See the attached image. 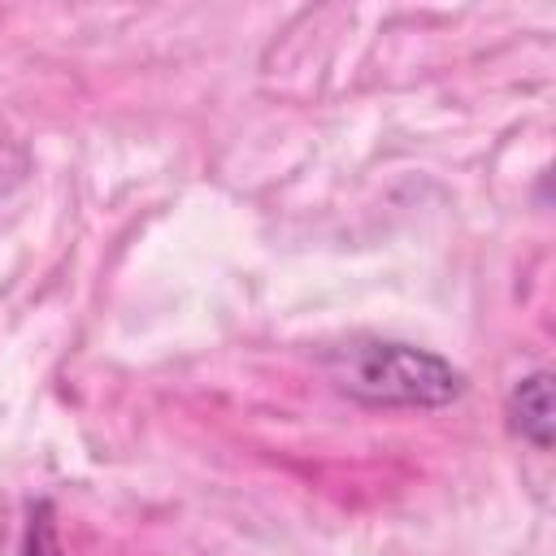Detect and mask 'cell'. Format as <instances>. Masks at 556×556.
<instances>
[{"label":"cell","mask_w":556,"mask_h":556,"mask_svg":"<svg viewBox=\"0 0 556 556\" xmlns=\"http://www.w3.org/2000/svg\"><path fill=\"white\" fill-rule=\"evenodd\" d=\"M326 365L334 387L369 408H443L465 391V374L452 361L400 339H352Z\"/></svg>","instance_id":"obj_1"},{"label":"cell","mask_w":556,"mask_h":556,"mask_svg":"<svg viewBox=\"0 0 556 556\" xmlns=\"http://www.w3.org/2000/svg\"><path fill=\"white\" fill-rule=\"evenodd\" d=\"M504 413H508L513 434H521L534 452H552V374L547 369L521 374L508 387Z\"/></svg>","instance_id":"obj_2"},{"label":"cell","mask_w":556,"mask_h":556,"mask_svg":"<svg viewBox=\"0 0 556 556\" xmlns=\"http://www.w3.org/2000/svg\"><path fill=\"white\" fill-rule=\"evenodd\" d=\"M30 169H35L30 148L17 143V139H4V135H0V200L13 195V191L30 178Z\"/></svg>","instance_id":"obj_3"},{"label":"cell","mask_w":556,"mask_h":556,"mask_svg":"<svg viewBox=\"0 0 556 556\" xmlns=\"http://www.w3.org/2000/svg\"><path fill=\"white\" fill-rule=\"evenodd\" d=\"M26 556H61V552H56V534H52V521H48V504H39V508L30 513Z\"/></svg>","instance_id":"obj_4"}]
</instances>
